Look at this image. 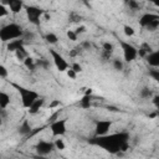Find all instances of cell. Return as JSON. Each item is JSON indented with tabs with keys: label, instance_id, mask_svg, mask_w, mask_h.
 Masks as SVG:
<instances>
[{
	"label": "cell",
	"instance_id": "obj_25",
	"mask_svg": "<svg viewBox=\"0 0 159 159\" xmlns=\"http://www.w3.org/2000/svg\"><path fill=\"white\" fill-rule=\"evenodd\" d=\"M102 47H103V51H104V52H108V53H112V52L114 51V46H113L111 42H108V41L103 42Z\"/></svg>",
	"mask_w": 159,
	"mask_h": 159
},
{
	"label": "cell",
	"instance_id": "obj_9",
	"mask_svg": "<svg viewBox=\"0 0 159 159\" xmlns=\"http://www.w3.org/2000/svg\"><path fill=\"white\" fill-rule=\"evenodd\" d=\"M113 122L109 119H102V120H97L96 125H94V135H104L107 133H109V129L112 128Z\"/></svg>",
	"mask_w": 159,
	"mask_h": 159
},
{
	"label": "cell",
	"instance_id": "obj_39",
	"mask_svg": "<svg viewBox=\"0 0 159 159\" xmlns=\"http://www.w3.org/2000/svg\"><path fill=\"white\" fill-rule=\"evenodd\" d=\"M2 124V120H1V117H0V125Z\"/></svg>",
	"mask_w": 159,
	"mask_h": 159
},
{
	"label": "cell",
	"instance_id": "obj_24",
	"mask_svg": "<svg viewBox=\"0 0 159 159\" xmlns=\"http://www.w3.org/2000/svg\"><path fill=\"white\" fill-rule=\"evenodd\" d=\"M53 145H55V149H58V150H65L66 149V144H65L63 139H56L53 142Z\"/></svg>",
	"mask_w": 159,
	"mask_h": 159
},
{
	"label": "cell",
	"instance_id": "obj_40",
	"mask_svg": "<svg viewBox=\"0 0 159 159\" xmlns=\"http://www.w3.org/2000/svg\"><path fill=\"white\" fill-rule=\"evenodd\" d=\"M1 111H2V108H1V107H0V113H1Z\"/></svg>",
	"mask_w": 159,
	"mask_h": 159
},
{
	"label": "cell",
	"instance_id": "obj_26",
	"mask_svg": "<svg viewBox=\"0 0 159 159\" xmlns=\"http://www.w3.org/2000/svg\"><path fill=\"white\" fill-rule=\"evenodd\" d=\"M149 76L154 81H159V70H158V67H153V70L149 71Z\"/></svg>",
	"mask_w": 159,
	"mask_h": 159
},
{
	"label": "cell",
	"instance_id": "obj_19",
	"mask_svg": "<svg viewBox=\"0 0 159 159\" xmlns=\"http://www.w3.org/2000/svg\"><path fill=\"white\" fill-rule=\"evenodd\" d=\"M45 41H46L47 43H50V45H55V43H57L58 37H57V35L53 34V32H47V34L45 35Z\"/></svg>",
	"mask_w": 159,
	"mask_h": 159
},
{
	"label": "cell",
	"instance_id": "obj_2",
	"mask_svg": "<svg viewBox=\"0 0 159 159\" xmlns=\"http://www.w3.org/2000/svg\"><path fill=\"white\" fill-rule=\"evenodd\" d=\"M24 37V30L20 25L15 22H10L0 27V40L2 42H9L15 39Z\"/></svg>",
	"mask_w": 159,
	"mask_h": 159
},
{
	"label": "cell",
	"instance_id": "obj_7",
	"mask_svg": "<svg viewBox=\"0 0 159 159\" xmlns=\"http://www.w3.org/2000/svg\"><path fill=\"white\" fill-rule=\"evenodd\" d=\"M50 129H51V134L53 137H62L66 134L67 132V119H57L55 122H52L50 124Z\"/></svg>",
	"mask_w": 159,
	"mask_h": 159
},
{
	"label": "cell",
	"instance_id": "obj_21",
	"mask_svg": "<svg viewBox=\"0 0 159 159\" xmlns=\"http://www.w3.org/2000/svg\"><path fill=\"white\" fill-rule=\"evenodd\" d=\"M112 66H113V68H114L116 71H123V68H124V63H123V61L119 60V58H114V60L112 61Z\"/></svg>",
	"mask_w": 159,
	"mask_h": 159
},
{
	"label": "cell",
	"instance_id": "obj_13",
	"mask_svg": "<svg viewBox=\"0 0 159 159\" xmlns=\"http://www.w3.org/2000/svg\"><path fill=\"white\" fill-rule=\"evenodd\" d=\"M24 45H25V40H24V37H20V39H15V40L9 41L7 45H6V48H7L9 52H15L16 50L22 47Z\"/></svg>",
	"mask_w": 159,
	"mask_h": 159
},
{
	"label": "cell",
	"instance_id": "obj_22",
	"mask_svg": "<svg viewBox=\"0 0 159 159\" xmlns=\"http://www.w3.org/2000/svg\"><path fill=\"white\" fill-rule=\"evenodd\" d=\"M139 96L143 98V99H147V98H150L153 96V92L149 89V87H143L139 92Z\"/></svg>",
	"mask_w": 159,
	"mask_h": 159
},
{
	"label": "cell",
	"instance_id": "obj_17",
	"mask_svg": "<svg viewBox=\"0 0 159 159\" xmlns=\"http://www.w3.org/2000/svg\"><path fill=\"white\" fill-rule=\"evenodd\" d=\"M92 106V96L83 94V97L80 99V107L83 109H88Z\"/></svg>",
	"mask_w": 159,
	"mask_h": 159
},
{
	"label": "cell",
	"instance_id": "obj_20",
	"mask_svg": "<svg viewBox=\"0 0 159 159\" xmlns=\"http://www.w3.org/2000/svg\"><path fill=\"white\" fill-rule=\"evenodd\" d=\"M22 62H24V65H25L26 68H29V70H31V71H35V68H36V62H35V60H34L32 57L27 56Z\"/></svg>",
	"mask_w": 159,
	"mask_h": 159
},
{
	"label": "cell",
	"instance_id": "obj_16",
	"mask_svg": "<svg viewBox=\"0 0 159 159\" xmlns=\"http://www.w3.org/2000/svg\"><path fill=\"white\" fill-rule=\"evenodd\" d=\"M10 102H11L10 96H9L6 92L0 91V107H1L2 109H6V108L9 107V104H10Z\"/></svg>",
	"mask_w": 159,
	"mask_h": 159
},
{
	"label": "cell",
	"instance_id": "obj_6",
	"mask_svg": "<svg viewBox=\"0 0 159 159\" xmlns=\"http://www.w3.org/2000/svg\"><path fill=\"white\" fill-rule=\"evenodd\" d=\"M50 55H51V57H52L53 65H55V67L57 68V71H60V72H66V70L70 67V65H68V62L65 60V57H63L60 52H57L56 50H52V48H50Z\"/></svg>",
	"mask_w": 159,
	"mask_h": 159
},
{
	"label": "cell",
	"instance_id": "obj_12",
	"mask_svg": "<svg viewBox=\"0 0 159 159\" xmlns=\"http://www.w3.org/2000/svg\"><path fill=\"white\" fill-rule=\"evenodd\" d=\"M144 58L150 67H159V52L158 51H152L147 53Z\"/></svg>",
	"mask_w": 159,
	"mask_h": 159
},
{
	"label": "cell",
	"instance_id": "obj_32",
	"mask_svg": "<svg viewBox=\"0 0 159 159\" xmlns=\"http://www.w3.org/2000/svg\"><path fill=\"white\" fill-rule=\"evenodd\" d=\"M75 72H77V73H81L82 72V66L78 63V62H73L71 66H70Z\"/></svg>",
	"mask_w": 159,
	"mask_h": 159
},
{
	"label": "cell",
	"instance_id": "obj_33",
	"mask_svg": "<svg viewBox=\"0 0 159 159\" xmlns=\"http://www.w3.org/2000/svg\"><path fill=\"white\" fill-rule=\"evenodd\" d=\"M127 2H128V5H129V7H130L132 10H138V7H139V5H138V2H137V0H127Z\"/></svg>",
	"mask_w": 159,
	"mask_h": 159
},
{
	"label": "cell",
	"instance_id": "obj_38",
	"mask_svg": "<svg viewBox=\"0 0 159 159\" xmlns=\"http://www.w3.org/2000/svg\"><path fill=\"white\" fill-rule=\"evenodd\" d=\"M82 46H83V47H86V48H89V47H91V43H89V42H83V43H82Z\"/></svg>",
	"mask_w": 159,
	"mask_h": 159
},
{
	"label": "cell",
	"instance_id": "obj_37",
	"mask_svg": "<svg viewBox=\"0 0 159 159\" xmlns=\"http://www.w3.org/2000/svg\"><path fill=\"white\" fill-rule=\"evenodd\" d=\"M84 94H87V96H92V94H93V89H92V88H86Z\"/></svg>",
	"mask_w": 159,
	"mask_h": 159
},
{
	"label": "cell",
	"instance_id": "obj_34",
	"mask_svg": "<svg viewBox=\"0 0 159 159\" xmlns=\"http://www.w3.org/2000/svg\"><path fill=\"white\" fill-rule=\"evenodd\" d=\"M87 31V27L84 26V25H80V26H77V29L75 30V32L77 34V35H81V34H84Z\"/></svg>",
	"mask_w": 159,
	"mask_h": 159
},
{
	"label": "cell",
	"instance_id": "obj_27",
	"mask_svg": "<svg viewBox=\"0 0 159 159\" xmlns=\"http://www.w3.org/2000/svg\"><path fill=\"white\" fill-rule=\"evenodd\" d=\"M158 27H159V19H158V20H154V21H153L152 24H149L145 29H147L148 31H155Z\"/></svg>",
	"mask_w": 159,
	"mask_h": 159
},
{
	"label": "cell",
	"instance_id": "obj_28",
	"mask_svg": "<svg viewBox=\"0 0 159 159\" xmlns=\"http://www.w3.org/2000/svg\"><path fill=\"white\" fill-rule=\"evenodd\" d=\"M66 35H67V39L71 40V41H77V39H78V35L73 30H67Z\"/></svg>",
	"mask_w": 159,
	"mask_h": 159
},
{
	"label": "cell",
	"instance_id": "obj_3",
	"mask_svg": "<svg viewBox=\"0 0 159 159\" xmlns=\"http://www.w3.org/2000/svg\"><path fill=\"white\" fill-rule=\"evenodd\" d=\"M19 92L20 94V99H21V104L24 108H29L34 102L35 99H37L40 97V94L34 91V89H30V88H26L24 86H20V84H16V83H11Z\"/></svg>",
	"mask_w": 159,
	"mask_h": 159
},
{
	"label": "cell",
	"instance_id": "obj_15",
	"mask_svg": "<svg viewBox=\"0 0 159 159\" xmlns=\"http://www.w3.org/2000/svg\"><path fill=\"white\" fill-rule=\"evenodd\" d=\"M31 130H32V127H31V124L29 123V120L27 119H25L21 124H20V127H19V134H21V135H27V134H30L31 133Z\"/></svg>",
	"mask_w": 159,
	"mask_h": 159
},
{
	"label": "cell",
	"instance_id": "obj_36",
	"mask_svg": "<svg viewBox=\"0 0 159 159\" xmlns=\"http://www.w3.org/2000/svg\"><path fill=\"white\" fill-rule=\"evenodd\" d=\"M57 106H61V102H60V101H57V99H55V101H52V102L50 103L48 108H55V107H57Z\"/></svg>",
	"mask_w": 159,
	"mask_h": 159
},
{
	"label": "cell",
	"instance_id": "obj_29",
	"mask_svg": "<svg viewBox=\"0 0 159 159\" xmlns=\"http://www.w3.org/2000/svg\"><path fill=\"white\" fill-rule=\"evenodd\" d=\"M9 12H10V10L7 9V6H5L4 4H0V19L7 16Z\"/></svg>",
	"mask_w": 159,
	"mask_h": 159
},
{
	"label": "cell",
	"instance_id": "obj_31",
	"mask_svg": "<svg viewBox=\"0 0 159 159\" xmlns=\"http://www.w3.org/2000/svg\"><path fill=\"white\" fill-rule=\"evenodd\" d=\"M7 75H9L7 68H6L4 65H0V78H6Z\"/></svg>",
	"mask_w": 159,
	"mask_h": 159
},
{
	"label": "cell",
	"instance_id": "obj_23",
	"mask_svg": "<svg viewBox=\"0 0 159 159\" xmlns=\"http://www.w3.org/2000/svg\"><path fill=\"white\" fill-rule=\"evenodd\" d=\"M123 34H124L127 37H132V36H134L135 30H134V27H133V26L124 25V26H123Z\"/></svg>",
	"mask_w": 159,
	"mask_h": 159
},
{
	"label": "cell",
	"instance_id": "obj_14",
	"mask_svg": "<svg viewBox=\"0 0 159 159\" xmlns=\"http://www.w3.org/2000/svg\"><path fill=\"white\" fill-rule=\"evenodd\" d=\"M43 103H45V99H43L42 97H39V98L35 99V102L27 108V109H29V113H30V114H36V113L42 108Z\"/></svg>",
	"mask_w": 159,
	"mask_h": 159
},
{
	"label": "cell",
	"instance_id": "obj_5",
	"mask_svg": "<svg viewBox=\"0 0 159 159\" xmlns=\"http://www.w3.org/2000/svg\"><path fill=\"white\" fill-rule=\"evenodd\" d=\"M119 45H120V48L123 52V58L125 62H132L138 57V48L135 46H133L132 43L123 41V40L119 41Z\"/></svg>",
	"mask_w": 159,
	"mask_h": 159
},
{
	"label": "cell",
	"instance_id": "obj_1",
	"mask_svg": "<svg viewBox=\"0 0 159 159\" xmlns=\"http://www.w3.org/2000/svg\"><path fill=\"white\" fill-rule=\"evenodd\" d=\"M128 142H129V133L127 132L94 135L92 139L88 140L89 144L97 145L103 150L108 152L109 154H118L119 152H127L129 149Z\"/></svg>",
	"mask_w": 159,
	"mask_h": 159
},
{
	"label": "cell",
	"instance_id": "obj_4",
	"mask_svg": "<svg viewBox=\"0 0 159 159\" xmlns=\"http://www.w3.org/2000/svg\"><path fill=\"white\" fill-rule=\"evenodd\" d=\"M24 10L26 12V17H27L29 22L35 26H39L45 10H42L41 7L35 6V5H24Z\"/></svg>",
	"mask_w": 159,
	"mask_h": 159
},
{
	"label": "cell",
	"instance_id": "obj_18",
	"mask_svg": "<svg viewBox=\"0 0 159 159\" xmlns=\"http://www.w3.org/2000/svg\"><path fill=\"white\" fill-rule=\"evenodd\" d=\"M14 53H15V56H16V58H17L19 61H24V60L29 56V53H27V51L25 50V47H24V46H22V47H20L19 50H16Z\"/></svg>",
	"mask_w": 159,
	"mask_h": 159
},
{
	"label": "cell",
	"instance_id": "obj_11",
	"mask_svg": "<svg viewBox=\"0 0 159 159\" xmlns=\"http://www.w3.org/2000/svg\"><path fill=\"white\" fill-rule=\"evenodd\" d=\"M158 19H159V15L153 14V12H147V14H143L139 17V25L145 29L149 24H152L154 20H158Z\"/></svg>",
	"mask_w": 159,
	"mask_h": 159
},
{
	"label": "cell",
	"instance_id": "obj_10",
	"mask_svg": "<svg viewBox=\"0 0 159 159\" xmlns=\"http://www.w3.org/2000/svg\"><path fill=\"white\" fill-rule=\"evenodd\" d=\"M5 5H7V9L12 14H19L24 9V1L22 0H2Z\"/></svg>",
	"mask_w": 159,
	"mask_h": 159
},
{
	"label": "cell",
	"instance_id": "obj_35",
	"mask_svg": "<svg viewBox=\"0 0 159 159\" xmlns=\"http://www.w3.org/2000/svg\"><path fill=\"white\" fill-rule=\"evenodd\" d=\"M152 97H153V99H152L153 104L158 108V107H159V96H158V94H154V96H152Z\"/></svg>",
	"mask_w": 159,
	"mask_h": 159
},
{
	"label": "cell",
	"instance_id": "obj_30",
	"mask_svg": "<svg viewBox=\"0 0 159 159\" xmlns=\"http://www.w3.org/2000/svg\"><path fill=\"white\" fill-rule=\"evenodd\" d=\"M66 75H67V77H68V78H71V80H76L78 73H77V72H75L71 67H68V68L66 70Z\"/></svg>",
	"mask_w": 159,
	"mask_h": 159
},
{
	"label": "cell",
	"instance_id": "obj_8",
	"mask_svg": "<svg viewBox=\"0 0 159 159\" xmlns=\"http://www.w3.org/2000/svg\"><path fill=\"white\" fill-rule=\"evenodd\" d=\"M55 149L53 142H48V140H39L37 144L35 145V150L39 155L41 157H46L48 154H51Z\"/></svg>",
	"mask_w": 159,
	"mask_h": 159
}]
</instances>
